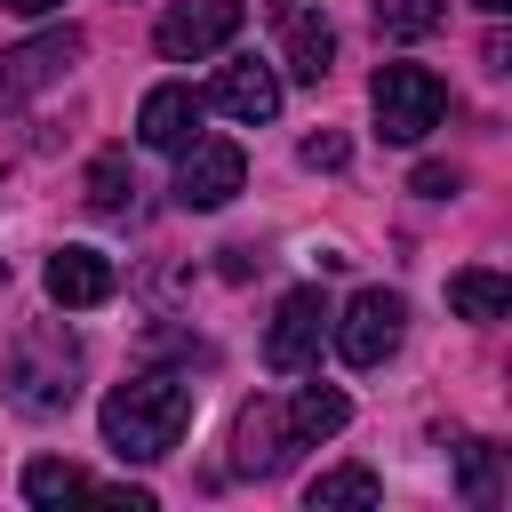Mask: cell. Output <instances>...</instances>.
Masks as SVG:
<instances>
[{
  "mask_svg": "<svg viewBox=\"0 0 512 512\" xmlns=\"http://www.w3.org/2000/svg\"><path fill=\"white\" fill-rule=\"evenodd\" d=\"M176 160H184V168H176V200L200 208V216L224 208V200L248 184V160H240V144H224V136H192Z\"/></svg>",
  "mask_w": 512,
  "mask_h": 512,
  "instance_id": "8992f818",
  "label": "cell"
},
{
  "mask_svg": "<svg viewBox=\"0 0 512 512\" xmlns=\"http://www.w3.org/2000/svg\"><path fill=\"white\" fill-rule=\"evenodd\" d=\"M72 368H80V352L64 344V336H24L16 344V368H8V400L24 408V416H56V408H72Z\"/></svg>",
  "mask_w": 512,
  "mask_h": 512,
  "instance_id": "277c9868",
  "label": "cell"
},
{
  "mask_svg": "<svg viewBox=\"0 0 512 512\" xmlns=\"http://www.w3.org/2000/svg\"><path fill=\"white\" fill-rule=\"evenodd\" d=\"M376 496H384V480H376L368 464H328V472L304 488V504H312V512H336V504H376Z\"/></svg>",
  "mask_w": 512,
  "mask_h": 512,
  "instance_id": "2e32d148",
  "label": "cell"
},
{
  "mask_svg": "<svg viewBox=\"0 0 512 512\" xmlns=\"http://www.w3.org/2000/svg\"><path fill=\"white\" fill-rule=\"evenodd\" d=\"M304 168H344V136H304Z\"/></svg>",
  "mask_w": 512,
  "mask_h": 512,
  "instance_id": "44dd1931",
  "label": "cell"
},
{
  "mask_svg": "<svg viewBox=\"0 0 512 512\" xmlns=\"http://www.w3.org/2000/svg\"><path fill=\"white\" fill-rule=\"evenodd\" d=\"M104 448L120 464H160L192 432V376H128L104 392Z\"/></svg>",
  "mask_w": 512,
  "mask_h": 512,
  "instance_id": "6da1fadb",
  "label": "cell"
},
{
  "mask_svg": "<svg viewBox=\"0 0 512 512\" xmlns=\"http://www.w3.org/2000/svg\"><path fill=\"white\" fill-rule=\"evenodd\" d=\"M344 416H352V400H344L336 384H304V392L288 400V432H296V448L336 440V432H344Z\"/></svg>",
  "mask_w": 512,
  "mask_h": 512,
  "instance_id": "5bb4252c",
  "label": "cell"
},
{
  "mask_svg": "<svg viewBox=\"0 0 512 512\" xmlns=\"http://www.w3.org/2000/svg\"><path fill=\"white\" fill-rule=\"evenodd\" d=\"M504 304H512V280L488 272V264H472V272L448 280V312L456 320H504Z\"/></svg>",
  "mask_w": 512,
  "mask_h": 512,
  "instance_id": "9a60e30c",
  "label": "cell"
},
{
  "mask_svg": "<svg viewBox=\"0 0 512 512\" xmlns=\"http://www.w3.org/2000/svg\"><path fill=\"white\" fill-rule=\"evenodd\" d=\"M472 8H480V16H504V8H512V0H472Z\"/></svg>",
  "mask_w": 512,
  "mask_h": 512,
  "instance_id": "cb8c5ba5",
  "label": "cell"
},
{
  "mask_svg": "<svg viewBox=\"0 0 512 512\" xmlns=\"http://www.w3.org/2000/svg\"><path fill=\"white\" fill-rule=\"evenodd\" d=\"M232 32H240V0H176L152 40H160L168 64H200V56L232 48Z\"/></svg>",
  "mask_w": 512,
  "mask_h": 512,
  "instance_id": "5b68a950",
  "label": "cell"
},
{
  "mask_svg": "<svg viewBox=\"0 0 512 512\" xmlns=\"http://www.w3.org/2000/svg\"><path fill=\"white\" fill-rule=\"evenodd\" d=\"M416 192H424V200H448V192H456V168H416Z\"/></svg>",
  "mask_w": 512,
  "mask_h": 512,
  "instance_id": "7402d4cb",
  "label": "cell"
},
{
  "mask_svg": "<svg viewBox=\"0 0 512 512\" xmlns=\"http://www.w3.org/2000/svg\"><path fill=\"white\" fill-rule=\"evenodd\" d=\"M400 328H408V304L392 288H360L344 312H328V336H336L344 368H384L400 352Z\"/></svg>",
  "mask_w": 512,
  "mask_h": 512,
  "instance_id": "3957f363",
  "label": "cell"
},
{
  "mask_svg": "<svg viewBox=\"0 0 512 512\" xmlns=\"http://www.w3.org/2000/svg\"><path fill=\"white\" fill-rule=\"evenodd\" d=\"M208 104H216L224 120H240V128H264V120L280 112V72H272V64H256V56H232V64L216 72Z\"/></svg>",
  "mask_w": 512,
  "mask_h": 512,
  "instance_id": "8fae6325",
  "label": "cell"
},
{
  "mask_svg": "<svg viewBox=\"0 0 512 512\" xmlns=\"http://www.w3.org/2000/svg\"><path fill=\"white\" fill-rule=\"evenodd\" d=\"M288 456H296L288 408H280V400H248V408H240V424H232V472H248V480H272Z\"/></svg>",
  "mask_w": 512,
  "mask_h": 512,
  "instance_id": "9c48e42d",
  "label": "cell"
},
{
  "mask_svg": "<svg viewBox=\"0 0 512 512\" xmlns=\"http://www.w3.org/2000/svg\"><path fill=\"white\" fill-rule=\"evenodd\" d=\"M128 192H136V184H128V160H112V152H104V160L88 168V208H96V216H120V200H128Z\"/></svg>",
  "mask_w": 512,
  "mask_h": 512,
  "instance_id": "d6986e66",
  "label": "cell"
},
{
  "mask_svg": "<svg viewBox=\"0 0 512 512\" xmlns=\"http://www.w3.org/2000/svg\"><path fill=\"white\" fill-rule=\"evenodd\" d=\"M40 280H48V296H56L64 312H88V304H112V288H120V272H112V256H96V248H56Z\"/></svg>",
  "mask_w": 512,
  "mask_h": 512,
  "instance_id": "7c38bea8",
  "label": "cell"
},
{
  "mask_svg": "<svg viewBox=\"0 0 512 512\" xmlns=\"http://www.w3.org/2000/svg\"><path fill=\"white\" fill-rule=\"evenodd\" d=\"M320 336H328V296L320 288H288L280 312H272V328H264V360L280 376H296V368L320 360Z\"/></svg>",
  "mask_w": 512,
  "mask_h": 512,
  "instance_id": "52a82bcc",
  "label": "cell"
},
{
  "mask_svg": "<svg viewBox=\"0 0 512 512\" xmlns=\"http://www.w3.org/2000/svg\"><path fill=\"white\" fill-rule=\"evenodd\" d=\"M200 120H208V96L184 88V80H160V88L136 104V136H144L152 152H184V144L200 136Z\"/></svg>",
  "mask_w": 512,
  "mask_h": 512,
  "instance_id": "30bf717a",
  "label": "cell"
},
{
  "mask_svg": "<svg viewBox=\"0 0 512 512\" xmlns=\"http://www.w3.org/2000/svg\"><path fill=\"white\" fill-rule=\"evenodd\" d=\"M368 104H376L384 144H424V136L448 120V88H440V72H424V64H384V72L368 80Z\"/></svg>",
  "mask_w": 512,
  "mask_h": 512,
  "instance_id": "7a4b0ae2",
  "label": "cell"
},
{
  "mask_svg": "<svg viewBox=\"0 0 512 512\" xmlns=\"http://www.w3.org/2000/svg\"><path fill=\"white\" fill-rule=\"evenodd\" d=\"M24 496H32V504L88 496V472H80V464H64V456H32V464H24Z\"/></svg>",
  "mask_w": 512,
  "mask_h": 512,
  "instance_id": "e0dca14e",
  "label": "cell"
},
{
  "mask_svg": "<svg viewBox=\"0 0 512 512\" xmlns=\"http://www.w3.org/2000/svg\"><path fill=\"white\" fill-rule=\"evenodd\" d=\"M16 16H48V8H64V0H8Z\"/></svg>",
  "mask_w": 512,
  "mask_h": 512,
  "instance_id": "603a6c76",
  "label": "cell"
},
{
  "mask_svg": "<svg viewBox=\"0 0 512 512\" xmlns=\"http://www.w3.org/2000/svg\"><path fill=\"white\" fill-rule=\"evenodd\" d=\"M440 24H448L440 0H376V32H384V40H424V32H440Z\"/></svg>",
  "mask_w": 512,
  "mask_h": 512,
  "instance_id": "ac0fdd59",
  "label": "cell"
},
{
  "mask_svg": "<svg viewBox=\"0 0 512 512\" xmlns=\"http://www.w3.org/2000/svg\"><path fill=\"white\" fill-rule=\"evenodd\" d=\"M72 56H80V32H72V24H64V32H48V40L8 48V56H0V104H16V96H32V88H48Z\"/></svg>",
  "mask_w": 512,
  "mask_h": 512,
  "instance_id": "4fadbf2b",
  "label": "cell"
},
{
  "mask_svg": "<svg viewBox=\"0 0 512 512\" xmlns=\"http://www.w3.org/2000/svg\"><path fill=\"white\" fill-rule=\"evenodd\" d=\"M264 16H272V32H280V64H288V80L320 88L328 64H336V32H328V16L304 8V0H264Z\"/></svg>",
  "mask_w": 512,
  "mask_h": 512,
  "instance_id": "ba28073f",
  "label": "cell"
},
{
  "mask_svg": "<svg viewBox=\"0 0 512 512\" xmlns=\"http://www.w3.org/2000/svg\"><path fill=\"white\" fill-rule=\"evenodd\" d=\"M456 464H464V496H472V504H488V496H496V448H488V440H464V448H456Z\"/></svg>",
  "mask_w": 512,
  "mask_h": 512,
  "instance_id": "ffe728a7",
  "label": "cell"
}]
</instances>
